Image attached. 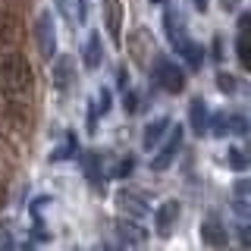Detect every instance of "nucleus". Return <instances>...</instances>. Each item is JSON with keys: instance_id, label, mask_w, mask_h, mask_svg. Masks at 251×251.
I'll use <instances>...</instances> for the list:
<instances>
[{"instance_id": "obj_10", "label": "nucleus", "mask_w": 251, "mask_h": 251, "mask_svg": "<svg viewBox=\"0 0 251 251\" xmlns=\"http://www.w3.org/2000/svg\"><path fill=\"white\" fill-rule=\"evenodd\" d=\"M53 69H50V82H53V88L57 91H69V85H73V78H75V63L69 53H53Z\"/></svg>"}, {"instance_id": "obj_28", "label": "nucleus", "mask_w": 251, "mask_h": 251, "mask_svg": "<svg viewBox=\"0 0 251 251\" xmlns=\"http://www.w3.org/2000/svg\"><path fill=\"white\" fill-rule=\"evenodd\" d=\"M220 6H223L226 13H235L239 10V0H220Z\"/></svg>"}, {"instance_id": "obj_7", "label": "nucleus", "mask_w": 251, "mask_h": 251, "mask_svg": "<svg viewBox=\"0 0 251 251\" xmlns=\"http://www.w3.org/2000/svg\"><path fill=\"white\" fill-rule=\"evenodd\" d=\"M179 217H182V204H179L176 198H170V201H163L160 207L154 210V226H157V235H173V229H176V223H179Z\"/></svg>"}, {"instance_id": "obj_8", "label": "nucleus", "mask_w": 251, "mask_h": 251, "mask_svg": "<svg viewBox=\"0 0 251 251\" xmlns=\"http://www.w3.org/2000/svg\"><path fill=\"white\" fill-rule=\"evenodd\" d=\"M179 148H182V126H176V129L170 132V138L163 141V148L157 151V157H151V170H157V173L170 170L173 160H176V154H179Z\"/></svg>"}, {"instance_id": "obj_24", "label": "nucleus", "mask_w": 251, "mask_h": 251, "mask_svg": "<svg viewBox=\"0 0 251 251\" xmlns=\"http://www.w3.org/2000/svg\"><path fill=\"white\" fill-rule=\"evenodd\" d=\"M138 107H141L138 104V94L135 91H126L123 94V110H126V113H138Z\"/></svg>"}, {"instance_id": "obj_23", "label": "nucleus", "mask_w": 251, "mask_h": 251, "mask_svg": "<svg viewBox=\"0 0 251 251\" xmlns=\"http://www.w3.org/2000/svg\"><path fill=\"white\" fill-rule=\"evenodd\" d=\"M217 85H220V91H226V94H232L235 91V75L232 73H217Z\"/></svg>"}, {"instance_id": "obj_25", "label": "nucleus", "mask_w": 251, "mask_h": 251, "mask_svg": "<svg viewBox=\"0 0 251 251\" xmlns=\"http://www.w3.org/2000/svg\"><path fill=\"white\" fill-rule=\"evenodd\" d=\"M13 226L10 223H0V248H13Z\"/></svg>"}, {"instance_id": "obj_29", "label": "nucleus", "mask_w": 251, "mask_h": 251, "mask_svg": "<svg viewBox=\"0 0 251 251\" xmlns=\"http://www.w3.org/2000/svg\"><path fill=\"white\" fill-rule=\"evenodd\" d=\"M6 204V179H3V173H0V207Z\"/></svg>"}, {"instance_id": "obj_12", "label": "nucleus", "mask_w": 251, "mask_h": 251, "mask_svg": "<svg viewBox=\"0 0 251 251\" xmlns=\"http://www.w3.org/2000/svg\"><path fill=\"white\" fill-rule=\"evenodd\" d=\"M22 41V19L16 13H0V47H16Z\"/></svg>"}, {"instance_id": "obj_26", "label": "nucleus", "mask_w": 251, "mask_h": 251, "mask_svg": "<svg viewBox=\"0 0 251 251\" xmlns=\"http://www.w3.org/2000/svg\"><path fill=\"white\" fill-rule=\"evenodd\" d=\"M132 170H135V160H132V157H129V160H123L120 163V167H116L113 170V179H123V176H129V173Z\"/></svg>"}, {"instance_id": "obj_30", "label": "nucleus", "mask_w": 251, "mask_h": 251, "mask_svg": "<svg viewBox=\"0 0 251 251\" xmlns=\"http://www.w3.org/2000/svg\"><path fill=\"white\" fill-rule=\"evenodd\" d=\"M116 75H120V85L126 88V82H129V78H126V66H120V73H116Z\"/></svg>"}, {"instance_id": "obj_20", "label": "nucleus", "mask_w": 251, "mask_h": 251, "mask_svg": "<svg viewBox=\"0 0 251 251\" xmlns=\"http://www.w3.org/2000/svg\"><path fill=\"white\" fill-rule=\"evenodd\" d=\"M100 60H104V53H100V35H98V31H91L88 41H85V66L98 69Z\"/></svg>"}, {"instance_id": "obj_16", "label": "nucleus", "mask_w": 251, "mask_h": 251, "mask_svg": "<svg viewBox=\"0 0 251 251\" xmlns=\"http://www.w3.org/2000/svg\"><path fill=\"white\" fill-rule=\"evenodd\" d=\"M248 13L239 16V38H235V53H239V66L251 69V44H248Z\"/></svg>"}, {"instance_id": "obj_6", "label": "nucleus", "mask_w": 251, "mask_h": 251, "mask_svg": "<svg viewBox=\"0 0 251 251\" xmlns=\"http://www.w3.org/2000/svg\"><path fill=\"white\" fill-rule=\"evenodd\" d=\"M113 201H116V207H120L123 217L145 220L148 214H151V210H148V198H145V195H138V192H132V188H120Z\"/></svg>"}, {"instance_id": "obj_11", "label": "nucleus", "mask_w": 251, "mask_h": 251, "mask_svg": "<svg viewBox=\"0 0 251 251\" xmlns=\"http://www.w3.org/2000/svg\"><path fill=\"white\" fill-rule=\"evenodd\" d=\"M201 239H204V245H210V248H223L226 242H229V232H226V226H223V217L220 214H207L201 220Z\"/></svg>"}, {"instance_id": "obj_22", "label": "nucleus", "mask_w": 251, "mask_h": 251, "mask_svg": "<svg viewBox=\"0 0 251 251\" xmlns=\"http://www.w3.org/2000/svg\"><path fill=\"white\" fill-rule=\"evenodd\" d=\"M226 163H229L235 173H245L248 170V157H245L242 148H229V151H226Z\"/></svg>"}, {"instance_id": "obj_17", "label": "nucleus", "mask_w": 251, "mask_h": 251, "mask_svg": "<svg viewBox=\"0 0 251 251\" xmlns=\"http://www.w3.org/2000/svg\"><path fill=\"white\" fill-rule=\"evenodd\" d=\"M188 123H192V132H195V135H204V132H207L210 110H207V104H204L201 98H195L192 107H188Z\"/></svg>"}, {"instance_id": "obj_15", "label": "nucleus", "mask_w": 251, "mask_h": 251, "mask_svg": "<svg viewBox=\"0 0 251 251\" xmlns=\"http://www.w3.org/2000/svg\"><path fill=\"white\" fill-rule=\"evenodd\" d=\"M104 13H107V31L113 38V44H123V6H120V0H104Z\"/></svg>"}, {"instance_id": "obj_5", "label": "nucleus", "mask_w": 251, "mask_h": 251, "mask_svg": "<svg viewBox=\"0 0 251 251\" xmlns=\"http://www.w3.org/2000/svg\"><path fill=\"white\" fill-rule=\"evenodd\" d=\"M207 129H214V135H248V120L245 113H229V110H223V113L210 116V126Z\"/></svg>"}, {"instance_id": "obj_13", "label": "nucleus", "mask_w": 251, "mask_h": 251, "mask_svg": "<svg viewBox=\"0 0 251 251\" xmlns=\"http://www.w3.org/2000/svg\"><path fill=\"white\" fill-rule=\"evenodd\" d=\"M170 129V116H157L145 126V132H141V145H145V151H154V145H160L163 135H167Z\"/></svg>"}, {"instance_id": "obj_2", "label": "nucleus", "mask_w": 251, "mask_h": 251, "mask_svg": "<svg viewBox=\"0 0 251 251\" xmlns=\"http://www.w3.org/2000/svg\"><path fill=\"white\" fill-rule=\"evenodd\" d=\"M151 69H154V78H157V85H160L163 91L179 94L185 88V69H179V63H173L170 57L157 53L154 63H151Z\"/></svg>"}, {"instance_id": "obj_9", "label": "nucleus", "mask_w": 251, "mask_h": 251, "mask_svg": "<svg viewBox=\"0 0 251 251\" xmlns=\"http://www.w3.org/2000/svg\"><path fill=\"white\" fill-rule=\"evenodd\" d=\"M0 123H10V126H22L25 123V107H22L19 94L0 88Z\"/></svg>"}, {"instance_id": "obj_27", "label": "nucleus", "mask_w": 251, "mask_h": 251, "mask_svg": "<svg viewBox=\"0 0 251 251\" xmlns=\"http://www.w3.org/2000/svg\"><path fill=\"white\" fill-rule=\"evenodd\" d=\"M239 242H242V248H248V245H251V239H248V223H245V220L239 223Z\"/></svg>"}, {"instance_id": "obj_19", "label": "nucleus", "mask_w": 251, "mask_h": 251, "mask_svg": "<svg viewBox=\"0 0 251 251\" xmlns=\"http://www.w3.org/2000/svg\"><path fill=\"white\" fill-rule=\"evenodd\" d=\"M163 28H167V38H170V44H173V50H179L182 47V41H185V35L179 31V22H176V13L170 10H163Z\"/></svg>"}, {"instance_id": "obj_21", "label": "nucleus", "mask_w": 251, "mask_h": 251, "mask_svg": "<svg viewBox=\"0 0 251 251\" xmlns=\"http://www.w3.org/2000/svg\"><path fill=\"white\" fill-rule=\"evenodd\" d=\"M110 107H113V94H110V88H100V91H98V100H94V107H91V116H88L91 132H94V126H98V116L107 113Z\"/></svg>"}, {"instance_id": "obj_18", "label": "nucleus", "mask_w": 251, "mask_h": 251, "mask_svg": "<svg viewBox=\"0 0 251 251\" xmlns=\"http://www.w3.org/2000/svg\"><path fill=\"white\" fill-rule=\"evenodd\" d=\"M232 210L239 214L242 220H248V210H251V198H248V179H239L232 185Z\"/></svg>"}, {"instance_id": "obj_14", "label": "nucleus", "mask_w": 251, "mask_h": 251, "mask_svg": "<svg viewBox=\"0 0 251 251\" xmlns=\"http://www.w3.org/2000/svg\"><path fill=\"white\" fill-rule=\"evenodd\" d=\"M116 235L126 242V245H141V242L148 239V232L138 226V220H132V217H120L116 220Z\"/></svg>"}, {"instance_id": "obj_1", "label": "nucleus", "mask_w": 251, "mask_h": 251, "mask_svg": "<svg viewBox=\"0 0 251 251\" xmlns=\"http://www.w3.org/2000/svg\"><path fill=\"white\" fill-rule=\"evenodd\" d=\"M0 88L13 91V94H25L35 88V69L22 53H0Z\"/></svg>"}, {"instance_id": "obj_3", "label": "nucleus", "mask_w": 251, "mask_h": 251, "mask_svg": "<svg viewBox=\"0 0 251 251\" xmlns=\"http://www.w3.org/2000/svg\"><path fill=\"white\" fill-rule=\"evenodd\" d=\"M129 53H132V63H135L138 69H151L154 57L160 53V50H157V44H154V35L145 25H138L129 35Z\"/></svg>"}, {"instance_id": "obj_4", "label": "nucleus", "mask_w": 251, "mask_h": 251, "mask_svg": "<svg viewBox=\"0 0 251 251\" xmlns=\"http://www.w3.org/2000/svg\"><path fill=\"white\" fill-rule=\"evenodd\" d=\"M35 41H38V53L50 63L57 53V22H53L50 10H41L35 19Z\"/></svg>"}, {"instance_id": "obj_31", "label": "nucleus", "mask_w": 251, "mask_h": 251, "mask_svg": "<svg viewBox=\"0 0 251 251\" xmlns=\"http://www.w3.org/2000/svg\"><path fill=\"white\" fill-rule=\"evenodd\" d=\"M151 3H160V0H151Z\"/></svg>"}]
</instances>
